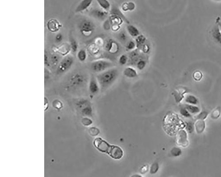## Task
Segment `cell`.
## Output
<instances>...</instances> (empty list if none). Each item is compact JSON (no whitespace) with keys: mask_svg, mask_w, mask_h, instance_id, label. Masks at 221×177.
<instances>
[{"mask_svg":"<svg viewBox=\"0 0 221 177\" xmlns=\"http://www.w3.org/2000/svg\"><path fill=\"white\" fill-rule=\"evenodd\" d=\"M118 38L121 42H125L127 40V36L125 32H121L118 34Z\"/></svg>","mask_w":221,"mask_h":177,"instance_id":"cell-38","label":"cell"},{"mask_svg":"<svg viewBox=\"0 0 221 177\" xmlns=\"http://www.w3.org/2000/svg\"><path fill=\"white\" fill-rule=\"evenodd\" d=\"M47 29L52 33L58 32L62 27L61 24L57 19H52L47 22L46 24Z\"/></svg>","mask_w":221,"mask_h":177,"instance_id":"cell-13","label":"cell"},{"mask_svg":"<svg viewBox=\"0 0 221 177\" xmlns=\"http://www.w3.org/2000/svg\"><path fill=\"white\" fill-rule=\"evenodd\" d=\"M74 106L79 114L83 117H92L93 109L91 102L86 98L80 97L74 101Z\"/></svg>","mask_w":221,"mask_h":177,"instance_id":"cell-3","label":"cell"},{"mask_svg":"<svg viewBox=\"0 0 221 177\" xmlns=\"http://www.w3.org/2000/svg\"><path fill=\"white\" fill-rule=\"evenodd\" d=\"M127 31L129 35L132 37L136 38L140 35L138 28L132 24H128L127 26Z\"/></svg>","mask_w":221,"mask_h":177,"instance_id":"cell-18","label":"cell"},{"mask_svg":"<svg viewBox=\"0 0 221 177\" xmlns=\"http://www.w3.org/2000/svg\"><path fill=\"white\" fill-rule=\"evenodd\" d=\"M205 126V122L204 120H197L195 124L196 133L199 134L202 133L204 131Z\"/></svg>","mask_w":221,"mask_h":177,"instance_id":"cell-19","label":"cell"},{"mask_svg":"<svg viewBox=\"0 0 221 177\" xmlns=\"http://www.w3.org/2000/svg\"><path fill=\"white\" fill-rule=\"evenodd\" d=\"M136 8L135 4L132 1L124 2L122 5V10L124 12L132 11Z\"/></svg>","mask_w":221,"mask_h":177,"instance_id":"cell-20","label":"cell"},{"mask_svg":"<svg viewBox=\"0 0 221 177\" xmlns=\"http://www.w3.org/2000/svg\"><path fill=\"white\" fill-rule=\"evenodd\" d=\"M105 48L110 54H115L119 51V45L116 41L113 39H109L105 43Z\"/></svg>","mask_w":221,"mask_h":177,"instance_id":"cell-9","label":"cell"},{"mask_svg":"<svg viewBox=\"0 0 221 177\" xmlns=\"http://www.w3.org/2000/svg\"><path fill=\"white\" fill-rule=\"evenodd\" d=\"M78 60L81 62H84L87 58V53L84 49H81L77 53Z\"/></svg>","mask_w":221,"mask_h":177,"instance_id":"cell-23","label":"cell"},{"mask_svg":"<svg viewBox=\"0 0 221 177\" xmlns=\"http://www.w3.org/2000/svg\"><path fill=\"white\" fill-rule=\"evenodd\" d=\"M208 113L206 111H203L199 113L196 117V120H204L207 117Z\"/></svg>","mask_w":221,"mask_h":177,"instance_id":"cell-37","label":"cell"},{"mask_svg":"<svg viewBox=\"0 0 221 177\" xmlns=\"http://www.w3.org/2000/svg\"><path fill=\"white\" fill-rule=\"evenodd\" d=\"M70 48L72 51L73 53H75L77 52L78 49V44L77 41L73 38H71L70 39Z\"/></svg>","mask_w":221,"mask_h":177,"instance_id":"cell-30","label":"cell"},{"mask_svg":"<svg viewBox=\"0 0 221 177\" xmlns=\"http://www.w3.org/2000/svg\"><path fill=\"white\" fill-rule=\"evenodd\" d=\"M137 47L136 42L132 40H130L127 43L126 45V48L127 50L130 51H132L135 50V48Z\"/></svg>","mask_w":221,"mask_h":177,"instance_id":"cell-34","label":"cell"},{"mask_svg":"<svg viewBox=\"0 0 221 177\" xmlns=\"http://www.w3.org/2000/svg\"><path fill=\"white\" fill-rule=\"evenodd\" d=\"M147 65L146 60L143 58H140L136 62V68L139 71H143Z\"/></svg>","mask_w":221,"mask_h":177,"instance_id":"cell-26","label":"cell"},{"mask_svg":"<svg viewBox=\"0 0 221 177\" xmlns=\"http://www.w3.org/2000/svg\"><path fill=\"white\" fill-rule=\"evenodd\" d=\"M146 40V38L144 35H140L138 37H136V42L137 47L141 48L143 45L144 44Z\"/></svg>","mask_w":221,"mask_h":177,"instance_id":"cell-24","label":"cell"},{"mask_svg":"<svg viewBox=\"0 0 221 177\" xmlns=\"http://www.w3.org/2000/svg\"><path fill=\"white\" fill-rule=\"evenodd\" d=\"M211 35L215 42L221 45V19L218 17L214 27L211 29Z\"/></svg>","mask_w":221,"mask_h":177,"instance_id":"cell-8","label":"cell"},{"mask_svg":"<svg viewBox=\"0 0 221 177\" xmlns=\"http://www.w3.org/2000/svg\"><path fill=\"white\" fill-rule=\"evenodd\" d=\"M89 132H90L91 135L93 136L98 135L100 133V130L96 127H92V128H90Z\"/></svg>","mask_w":221,"mask_h":177,"instance_id":"cell-43","label":"cell"},{"mask_svg":"<svg viewBox=\"0 0 221 177\" xmlns=\"http://www.w3.org/2000/svg\"><path fill=\"white\" fill-rule=\"evenodd\" d=\"M132 176H133V177H142L141 175H138V174H137V175H132Z\"/></svg>","mask_w":221,"mask_h":177,"instance_id":"cell-52","label":"cell"},{"mask_svg":"<svg viewBox=\"0 0 221 177\" xmlns=\"http://www.w3.org/2000/svg\"><path fill=\"white\" fill-rule=\"evenodd\" d=\"M82 123L85 126H89L93 124V122L89 117H84L82 120Z\"/></svg>","mask_w":221,"mask_h":177,"instance_id":"cell-36","label":"cell"},{"mask_svg":"<svg viewBox=\"0 0 221 177\" xmlns=\"http://www.w3.org/2000/svg\"><path fill=\"white\" fill-rule=\"evenodd\" d=\"M87 82V77L85 74L76 72L69 76L65 83V89L69 92H78L85 87Z\"/></svg>","mask_w":221,"mask_h":177,"instance_id":"cell-1","label":"cell"},{"mask_svg":"<svg viewBox=\"0 0 221 177\" xmlns=\"http://www.w3.org/2000/svg\"><path fill=\"white\" fill-rule=\"evenodd\" d=\"M70 50V45L68 44H63L58 49V52L62 55H67Z\"/></svg>","mask_w":221,"mask_h":177,"instance_id":"cell-27","label":"cell"},{"mask_svg":"<svg viewBox=\"0 0 221 177\" xmlns=\"http://www.w3.org/2000/svg\"><path fill=\"white\" fill-rule=\"evenodd\" d=\"M212 1H215V2H221V0H211Z\"/></svg>","mask_w":221,"mask_h":177,"instance_id":"cell-51","label":"cell"},{"mask_svg":"<svg viewBox=\"0 0 221 177\" xmlns=\"http://www.w3.org/2000/svg\"><path fill=\"white\" fill-rule=\"evenodd\" d=\"M51 61L49 58L48 54L46 51L44 52V65L47 67H50L51 66Z\"/></svg>","mask_w":221,"mask_h":177,"instance_id":"cell-41","label":"cell"},{"mask_svg":"<svg viewBox=\"0 0 221 177\" xmlns=\"http://www.w3.org/2000/svg\"><path fill=\"white\" fill-rule=\"evenodd\" d=\"M120 28V25H112L111 29L113 32H117L118 31Z\"/></svg>","mask_w":221,"mask_h":177,"instance_id":"cell-49","label":"cell"},{"mask_svg":"<svg viewBox=\"0 0 221 177\" xmlns=\"http://www.w3.org/2000/svg\"><path fill=\"white\" fill-rule=\"evenodd\" d=\"M74 61L73 56L71 55L66 56L58 65L56 69L57 74L61 75L67 72L73 65Z\"/></svg>","mask_w":221,"mask_h":177,"instance_id":"cell-6","label":"cell"},{"mask_svg":"<svg viewBox=\"0 0 221 177\" xmlns=\"http://www.w3.org/2000/svg\"><path fill=\"white\" fill-rule=\"evenodd\" d=\"M123 74L125 77L129 78H134L138 77V72L135 69L132 67H126L123 71Z\"/></svg>","mask_w":221,"mask_h":177,"instance_id":"cell-17","label":"cell"},{"mask_svg":"<svg viewBox=\"0 0 221 177\" xmlns=\"http://www.w3.org/2000/svg\"><path fill=\"white\" fill-rule=\"evenodd\" d=\"M128 60V57L125 54H123L120 56L118 58V62L121 66H124L127 64Z\"/></svg>","mask_w":221,"mask_h":177,"instance_id":"cell-33","label":"cell"},{"mask_svg":"<svg viewBox=\"0 0 221 177\" xmlns=\"http://www.w3.org/2000/svg\"><path fill=\"white\" fill-rule=\"evenodd\" d=\"M193 78H194L195 80L196 81H199L202 79V77H203V74H202V73L201 72L199 71H195L194 73L193 74Z\"/></svg>","mask_w":221,"mask_h":177,"instance_id":"cell-40","label":"cell"},{"mask_svg":"<svg viewBox=\"0 0 221 177\" xmlns=\"http://www.w3.org/2000/svg\"><path fill=\"white\" fill-rule=\"evenodd\" d=\"M108 155L114 160H119L123 158L124 153L122 149L119 146L112 145Z\"/></svg>","mask_w":221,"mask_h":177,"instance_id":"cell-11","label":"cell"},{"mask_svg":"<svg viewBox=\"0 0 221 177\" xmlns=\"http://www.w3.org/2000/svg\"><path fill=\"white\" fill-rule=\"evenodd\" d=\"M88 89L90 94L93 95H95L98 94L100 89L96 77L94 75L91 76L89 81Z\"/></svg>","mask_w":221,"mask_h":177,"instance_id":"cell-10","label":"cell"},{"mask_svg":"<svg viewBox=\"0 0 221 177\" xmlns=\"http://www.w3.org/2000/svg\"><path fill=\"white\" fill-rule=\"evenodd\" d=\"M185 101L188 104L197 105L198 103V100L194 96L189 95L186 96Z\"/></svg>","mask_w":221,"mask_h":177,"instance_id":"cell-28","label":"cell"},{"mask_svg":"<svg viewBox=\"0 0 221 177\" xmlns=\"http://www.w3.org/2000/svg\"><path fill=\"white\" fill-rule=\"evenodd\" d=\"M110 13L111 15H116V16H118L123 19V21L127 24H129L130 22L124 16V14L122 13L121 11L118 8V7L116 6V5H113L111 7V8L110 9Z\"/></svg>","mask_w":221,"mask_h":177,"instance_id":"cell-15","label":"cell"},{"mask_svg":"<svg viewBox=\"0 0 221 177\" xmlns=\"http://www.w3.org/2000/svg\"><path fill=\"white\" fill-rule=\"evenodd\" d=\"M159 169V163L157 162H154L150 167V172L151 174H155L157 173Z\"/></svg>","mask_w":221,"mask_h":177,"instance_id":"cell-32","label":"cell"},{"mask_svg":"<svg viewBox=\"0 0 221 177\" xmlns=\"http://www.w3.org/2000/svg\"><path fill=\"white\" fill-rule=\"evenodd\" d=\"M180 113L182 114L183 116L185 117H191L189 112L187 110V109L185 108V107H182L180 110Z\"/></svg>","mask_w":221,"mask_h":177,"instance_id":"cell-39","label":"cell"},{"mask_svg":"<svg viewBox=\"0 0 221 177\" xmlns=\"http://www.w3.org/2000/svg\"><path fill=\"white\" fill-rule=\"evenodd\" d=\"M185 108L189 113L196 114V113H199L200 112V110L199 108L192 106V105L186 104L185 105Z\"/></svg>","mask_w":221,"mask_h":177,"instance_id":"cell-29","label":"cell"},{"mask_svg":"<svg viewBox=\"0 0 221 177\" xmlns=\"http://www.w3.org/2000/svg\"><path fill=\"white\" fill-rule=\"evenodd\" d=\"M50 78H51V73L47 69L45 68L44 70L45 83L49 81Z\"/></svg>","mask_w":221,"mask_h":177,"instance_id":"cell-44","label":"cell"},{"mask_svg":"<svg viewBox=\"0 0 221 177\" xmlns=\"http://www.w3.org/2000/svg\"><path fill=\"white\" fill-rule=\"evenodd\" d=\"M186 129L189 133H191L193 132V126L191 123L189 122L187 123Z\"/></svg>","mask_w":221,"mask_h":177,"instance_id":"cell-47","label":"cell"},{"mask_svg":"<svg viewBox=\"0 0 221 177\" xmlns=\"http://www.w3.org/2000/svg\"><path fill=\"white\" fill-rule=\"evenodd\" d=\"M94 145L100 152L107 155L112 146V145L100 137H96L94 140Z\"/></svg>","mask_w":221,"mask_h":177,"instance_id":"cell-7","label":"cell"},{"mask_svg":"<svg viewBox=\"0 0 221 177\" xmlns=\"http://www.w3.org/2000/svg\"><path fill=\"white\" fill-rule=\"evenodd\" d=\"M171 154L173 157L179 156L182 153V150L179 148L177 147H174L171 150Z\"/></svg>","mask_w":221,"mask_h":177,"instance_id":"cell-35","label":"cell"},{"mask_svg":"<svg viewBox=\"0 0 221 177\" xmlns=\"http://www.w3.org/2000/svg\"><path fill=\"white\" fill-rule=\"evenodd\" d=\"M108 14V11L105 10L102 8H95L91 12V16L99 21L105 20Z\"/></svg>","mask_w":221,"mask_h":177,"instance_id":"cell-12","label":"cell"},{"mask_svg":"<svg viewBox=\"0 0 221 177\" xmlns=\"http://www.w3.org/2000/svg\"><path fill=\"white\" fill-rule=\"evenodd\" d=\"M60 58L59 56H58L55 54H53L50 58L51 63L53 66L56 67L58 66L60 62Z\"/></svg>","mask_w":221,"mask_h":177,"instance_id":"cell-31","label":"cell"},{"mask_svg":"<svg viewBox=\"0 0 221 177\" xmlns=\"http://www.w3.org/2000/svg\"><path fill=\"white\" fill-rule=\"evenodd\" d=\"M119 71L115 67L98 74L96 77L100 90L103 91L111 86L117 79Z\"/></svg>","mask_w":221,"mask_h":177,"instance_id":"cell-2","label":"cell"},{"mask_svg":"<svg viewBox=\"0 0 221 177\" xmlns=\"http://www.w3.org/2000/svg\"><path fill=\"white\" fill-rule=\"evenodd\" d=\"M96 45L97 46H102L104 44V41L101 38H99L98 40L97 39V40L96 41Z\"/></svg>","mask_w":221,"mask_h":177,"instance_id":"cell-50","label":"cell"},{"mask_svg":"<svg viewBox=\"0 0 221 177\" xmlns=\"http://www.w3.org/2000/svg\"><path fill=\"white\" fill-rule=\"evenodd\" d=\"M78 28L82 35L84 37H89L91 36L94 32L96 25L91 20L85 18L80 22Z\"/></svg>","mask_w":221,"mask_h":177,"instance_id":"cell-4","label":"cell"},{"mask_svg":"<svg viewBox=\"0 0 221 177\" xmlns=\"http://www.w3.org/2000/svg\"><path fill=\"white\" fill-rule=\"evenodd\" d=\"M63 40V35L61 33H58L56 35L55 40L58 43L61 42Z\"/></svg>","mask_w":221,"mask_h":177,"instance_id":"cell-48","label":"cell"},{"mask_svg":"<svg viewBox=\"0 0 221 177\" xmlns=\"http://www.w3.org/2000/svg\"><path fill=\"white\" fill-rule=\"evenodd\" d=\"M177 139L178 144L180 146L185 147L188 144V142L187 139V133L184 130H182L178 133Z\"/></svg>","mask_w":221,"mask_h":177,"instance_id":"cell-16","label":"cell"},{"mask_svg":"<svg viewBox=\"0 0 221 177\" xmlns=\"http://www.w3.org/2000/svg\"><path fill=\"white\" fill-rule=\"evenodd\" d=\"M221 114V107L218 106L213 111L211 112L210 117L211 119L216 120L219 117Z\"/></svg>","mask_w":221,"mask_h":177,"instance_id":"cell-25","label":"cell"},{"mask_svg":"<svg viewBox=\"0 0 221 177\" xmlns=\"http://www.w3.org/2000/svg\"><path fill=\"white\" fill-rule=\"evenodd\" d=\"M97 3L101 8L108 11L111 8V5L108 0H96Z\"/></svg>","mask_w":221,"mask_h":177,"instance_id":"cell-21","label":"cell"},{"mask_svg":"<svg viewBox=\"0 0 221 177\" xmlns=\"http://www.w3.org/2000/svg\"><path fill=\"white\" fill-rule=\"evenodd\" d=\"M111 24L110 23L109 19L106 20L103 24V28L106 31L109 30L110 29H111Z\"/></svg>","mask_w":221,"mask_h":177,"instance_id":"cell-42","label":"cell"},{"mask_svg":"<svg viewBox=\"0 0 221 177\" xmlns=\"http://www.w3.org/2000/svg\"><path fill=\"white\" fill-rule=\"evenodd\" d=\"M141 49L143 52L144 53H148L150 50V46L146 44H144L141 47Z\"/></svg>","mask_w":221,"mask_h":177,"instance_id":"cell-46","label":"cell"},{"mask_svg":"<svg viewBox=\"0 0 221 177\" xmlns=\"http://www.w3.org/2000/svg\"><path fill=\"white\" fill-rule=\"evenodd\" d=\"M109 19L111 25L115 24L121 25L124 22L122 18L116 15H111L109 17Z\"/></svg>","mask_w":221,"mask_h":177,"instance_id":"cell-22","label":"cell"},{"mask_svg":"<svg viewBox=\"0 0 221 177\" xmlns=\"http://www.w3.org/2000/svg\"><path fill=\"white\" fill-rule=\"evenodd\" d=\"M94 49L93 45L91 46L90 49V51H91V53H93L94 55H95V54H97L98 52H99V49L98 47L96 46V44L94 46Z\"/></svg>","mask_w":221,"mask_h":177,"instance_id":"cell-45","label":"cell"},{"mask_svg":"<svg viewBox=\"0 0 221 177\" xmlns=\"http://www.w3.org/2000/svg\"><path fill=\"white\" fill-rule=\"evenodd\" d=\"M91 71L96 73H100L114 67L112 62L105 59H99L92 62L90 64Z\"/></svg>","mask_w":221,"mask_h":177,"instance_id":"cell-5","label":"cell"},{"mask_svg":"<svg viewBox=\"0 0 221 177\" xmlns=\"http://www.w3.org/2000/svg\"><path fill=\"white\" fill-rule=\"evenodd\" d=\"M93 1L94 0H82L75 8V12L78 13L86 10L92 5Z\"/></svg>","mask_w":221,"mask_h":177,"instance_id":"cell-14","label":"cell"}]
</instances>
